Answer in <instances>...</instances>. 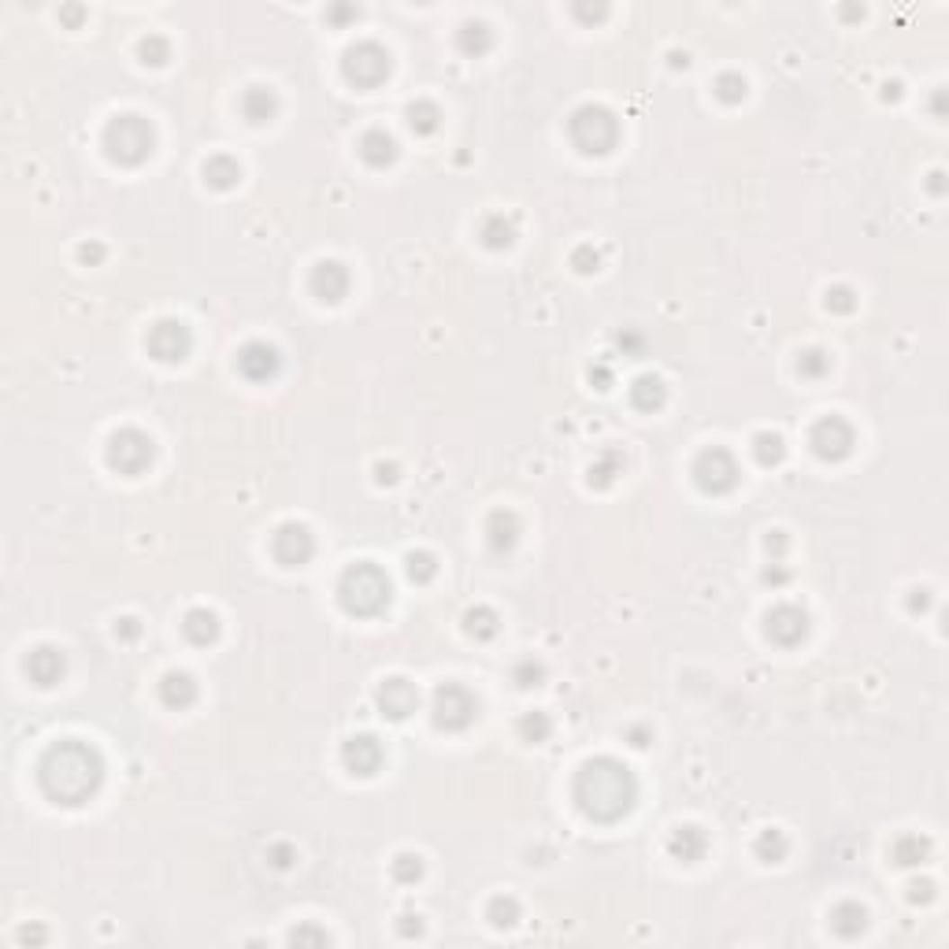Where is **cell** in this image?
<instances>
[{"instance_id": "cell-17", "label": "cell", "mask_w": 949, "mask_h": 949, "mask_svg": "<svg viewBox=\"0 0 949 949\" xmlns=\"http://www.w3.org/2000/svg\"><path fill=\"white\" fill-rule=\"evenodd\" d=\"M342 760H345V768L353 775L367 779V775H375L382 768V746H379V739H372V734H356V739L345 742Z\"/></svg>"}, {"instance_id": "cell-7", "label": "cell", "mask_w": 949, "mask_h": 949, "mask_svg": "<svg viewBox=\"0 0 949 949\" xmlns=\"http://www.w3.org/2000/svg\"><path fill=\"white\" fill-rule=\"evenodd\" d=\"M108 464L119 471V475H141L148 464H152V438L145 431H115L108 438Z\"/></svg>"}, {"instance_id": "cell-1", "label": "cell", "mask_w": 949, "mask_h": 949, "mask_svg": "<svg viewBox=\"0 0 949 949\" xmlns=\"http://www.w3.org/2000/svg\"><path fill=\"white\" fill-rule=\"evenodd\" d=\"M38 783L41 793L56 805H82L89 801L104 783V760L94 746L64 739L45 749L41 764H38Z\"/></svg>"}, {"instance_id": "cell-20", "label": "cell", "mask_w": 949, "mask_h": 949, "mask_svg": "<svg viewBox=\"0 0 949 949\" xmlns=\"http://www.w3.org/2000/svg\"><path fill=\"white\" fill-rule=\"evenodd\" d=\"M868 927V909L856 905V901H838L831 909V931L838 938H861Z\"/></svg>"}, {"instance_id": "cell-33", "label": "cell", "mask_w": 949, "mask_h": 949, "mask_svg": "<svg viewBox=\"0 0 949 949\" xmlns=\"http://www.w3.org/2000/svg\"><path fill=\"white\" fill-rule=\"evenodd\" d=\"M753 849H757V856H760L764 864H779L783 856L790 853V842H786V835H783V831H775V828H772V831H764V835L757 838V846H753Z\"/></svg>"}, {"instance_id": "cell-52", "label": "cell", "mask_w": 949, "mask_h": 949, "mask_svg": "<svg viewBox=\"0 0 949 949\" xmlns=\"http://www.w3.org/2000/svg\"><path fill=\"white\" fill-rule=\"evenodd\" d=\"M401 935L412 938V935H423V924H419V916H405V924H401Z\"/></svg>"}, {"instance_id": "cell-16", "label": "cell", "mask_w": 949, "mask_h": 949, "mask_svg": "<svg viewBox=\"0 0 949 949\" xmlns=\"http://www.w3.org/2000/svg\"><path fill=\"white\" fill-rule=\"evenodd\" d=\"M349 271L338 264V260H319L316 267H312V279H309V286H312V293L323 300V304H338L345 293H349Z\"/></svg>"}, {"instance_id": "cell-32", "label": "cell", "mask_w": 949, "mask_h": 949, "mask_svg": "<svg viewBox=\"0 0 949 949\" xmlns=\"http://www.w3.org/2000/svg\"><path fill=\"white\" fill-rule=\"evenodd\" d=\"M464 627H468V634L479 638V641L494 638V634H497V612H494V608H486V604H479V608H471L468 616H464Z\"/></svg>"}, {"instance_id": "cell-44", "label": "cell", "mask_w": 949, "mask_h": 949, "mask_svg": "<svg viewBox=\"0 0 949 949\" xmlns=\"http://www.w3.org/2000/svg\"><path fill=\"white\" fill-rule=\"evenodd\" d=\"M828 309L831 312H853L856 309V297H853V290L849 286H835V290H828Z\"/></svg>"}, {"instance_id": "cell-8", "label": "cell", "mask_w": 949, "mask_h": 949, "mask_svg": "<svg viewBox=\"0 0 949 949\" xmlns=\"http://www.w3.org/2000/svg\"><path fill=\"white\" fill-rule=\"evenodd\" d=\"M431 712H434V723L442 730H464V727H471L479 705H475V697H471L468 686H461V683H442L434 690Z\"/></svg>"}, {"instance_id": "cell-22", "label": "cell", "mask_w": 949, "mask_h": 949, "mask_svg": "<svg viewBox=\"0 0 949 949\" xmlns=\"http://www.w3.org/2000/svg\"><path fill=\"white\" fill-rule=\"evenodd\" d=\"M160 701L167 709H190L197 701V683L186 676V671H171V676H164V683H160Z\"/></svg>"}, {"instance_id": "cell-14", "label": "cell", "mask_w": 949, "mask_h": 949, "mask_svg": "<svg viewBox=\"0 0 949 949\" xmlns=\"http://www.w3.org/2000/svg\"><path fill=\"white\" fill-rule=\"evenodd\" d=\"M375 705L382 709V716L389 720H405L419 709V690L408 683V679H386L379 690H375Z\"/></svg>"}, {"instance_id": "cell-21", "label": "cell", "mask_w": 949, "mask_h": 949, "mask_svg": "<svg viewBox=\"0 0 949 949\" xmlns=\"http://www.w3.org/2000/svg\"><path fill=\"white\" fill-rule=\"evenodd\" d=\"M182 634H186L193 646H211L219 638V616L208 608H190L186 620H182Z\"/></svg>"}, {"instance_id": "cell-43", "label": "cell", "mask_w": 949, "mask_h": 949, "mask_svg": "<svg viewBox=\"0 0 949 949\" xmlns=\"http://www.w3.org/2000/svg\"><path fill=\"white\" fill-rule=\"evenodd\" d=\"M290 942L293 945H330V935L323 927H316V924H304V927H297L290 935Z\"/></svg>"}, {"instance_id": "cell-54", "label": "cell", "mask_w": 949, "mask_h": 949, "mask_svg": "<svg viewBox=\"0 0 949 949\" xmlns=\"http://www.w3.org/2000/svg\"><path fill=\"white\" fill-rule=\"evenodd\" d=\"M19 942H45V931H41V927H34V931L22 927V931H19Z\"/></svg>"}, {"instance_id": "cell-4", "label": "cell", "mask_w": 949, "mask_h": 949, "mask_svg": "<svg viewBox=\"0 0 949 949\" xmlns=\"http://www.w3.org/2000/svg\"><path fill=\"white\" fill-rule=\"evenodd\" d=\"M157 148V134L141 115H115L104 127V152L119 167H138L152 157Z\"/></svg>"}, {"instance_id": "cell-27", "label": "cell", "mask_w": 949, "mask_h": 949, "mask_svg": "<svg viewBox=\"0 0 949 949\" xmlns=\"http://www.w3.org/2000/svg\"><path fill=\"white\" fill-rule=\"evenodd\" d=\"M274 112H279V101H274L271 89H264V85L245 89V97H241V115L249 119V122H267Z\"/></svg>"}, {"instance_id": "cell-57", "label": "cell", "mask_w": 949, "mask_h": 949, "mask_svg": "<svg viewBox=\"0 0 949 949\" xmlns=\"http://www.w3.org/2000/svg\"><path fill=\"white\" fill-rule=\"evenodd\" d=\"M590 379H597V382H601L597 389H608V379H612V375H608V367H597V372H590Z\"/></svg>"}, {"instance_id": "cell-12", "label": "cell", "mask_w": 949, "mask_h": 949, "mask_svg": "<svg viewBox=\"0 0 949 949\" xmlns=\"http://www.w3.org/2000/svg\"><path fill=\"white\" fill-rule=\"evenodd\" d=\"M271 553L282 568H300L309 564L316 553V538L304 524H282L271 538Z\"/></svg>"}, {"instance_id": "cell-3", "label": "cell", "mask_w": 949, "mask_h": 949, "mask_svg": "<svg viewBox=\"0 0 949 949\" xmlns=\"http://www.w3.org/2000/svg\"><path fill=\"white\" fill-rule=\"evenodd\" d=\"M338 601L349 616H379V612L389 604V578L379 564H353L342 583H338Z\"/></svg>"}, {"instance_id": "cell-51", "label": "cell", "mask_w": 949, "mask_h": 949, "mask_svg": "<svg viewBox=\"0 0 949 949\" xmlns=\"http://www.w3.org/2000/svg\"><path fill=\"white\" fill-rule=\"evenodd\" d=\"M927 604H931V594L927 590H912V597H909V608L912 612H924Z\"/></svg>"}, {"instance_id": "cell-29", "label": "cell", "mask_w": 949, "mask_h": 949, "mask_svg": "<svg viewBox=\"0 0 949 949\" xmlns=\"http://www.w3.org/2000/svg\"><path fill=\"white\" fill-rule=\"evenodd\" d=\"M204 182L211 190H234L237 182H241V167H237V160H230V157H211L208 164H204Z\"/></svg>"}, {"instance_id": "cell-26", "label": "cell", "mask_w": 949, "mask_h": 949, "mask_svg": "<svg viewBox=\"0 0 949 949\" xmlns=\"http://www.w3.org/2000/svg\"><path fill=\"white\" fill-rule=\"evenodd\" d=\"M891 856H894L898 868H916V864H924L927 856H931V842L924 835H901L891 846Z\"/></svg>"}, {"instance_id": "cell-53", "label": "cell", "mask_w": 949, "mask_h": 949, "mask_svg": "<svg viewBox=\"0 0 949 949\" xmlns=\"http://www.w3.org/2000/svg\"><path fill=\"white\" fill-rule=\"evenodd\" d=\"M620 345L631 353H641V334H620Z\"/></svg>"}, {"instance_id": "cell-9", "label": "cell", "mask_w": 949, "mask_h": 949, "mask_svg": "<svg viewBox=\"0 0 949 949\" xmlns=\"http://www.w3.org/2000/svg\"><path fill=\"white\" fill-rule=\"evenodd\" d=\"M145 349H148L152 360H160V363H182L190 356V349H193V334H190L186 323H178V319H160L157 327L148 330Z\"/></svg>"}, {"instance_id": "cell-40", "label": "cell", "mask_w": 949, "mask_h": 949, "mask_svg": "<svg viewBox=\"0 0 949 949\" xmlns=\"http://www.w3.org/2000/svg\"><path fill=\"white\" fill-rule=\"evenodd\" d=\"M716 97L723 104H739L746 97V78L742 75H720L716 78Z\"/></svg>"}, {"instance_id": "cell-34", "label": "cell", "mask_w": 949, "mask_h": 949, "mask_svg": "<svg viewBox=\"0 0 949 949\" xmlns=\"http://www.w3.org/2000/svg\"><path fill=\"white\" fill-rule=\"evenodd\" d=\"M486 916H489V924H494L497 931H505V927H515V920H519V901H515L512 894H501V898H494V901H489Z\"/></svg>"}, {"instance_id": "cell-2", "label": "cell", "mask_w": 949, "mask_h": 949, "mask_svg": "<svg viewBox=\"0 0 949 949\" xmlns=\"http://www.w3.org/2000/svg\"><path fill=\"white\" fill-rule=\"evenodd\" d=\"M638 801V783L616 757H594L575 775V805L594 823H616Z\"/></svg>"}, {"instance_id": "cell-38", "label": "cell", "mask_w": 949, "mask_h": 949, "mask_svg": "<svg viewBox=\"0 0 949 949\" xmlns=\"http://www.w3.org/2000/svg\"><path fill=\"white\" fill-rule=\"evenodd\" d=\"M393 879L397 882H419L423 879V856H416V853H401L393 861Z\"/></svg>"}, {"instance_id": "cell-10", "label": "cell", "mask_w": 949, "mask_h": 949, "mask_svg": "<svg viewBox=\"0 0 949 949\" xmlns=\"http://www.w3.org/2000/svg\"><path fill=\"white\" fill-rule=\"evenodd\" d=\"M389 75V52L375 41H363L345 52V78L360 89H372Z\"/></svg>"}, {"instance_id": "cell-56", "label": "cell", "mask_w": 949, "mask_h": 949, "mask_svg": "<svg viewBox=\"0 0 949 949\" xmlns=\"http://www.w3.org/2000/svg\"><path fill=\"white\" fill-rule=\"evenodd\" d=\"M631 739H634L631 746H638V749H641V746H649V734L641 730V727H634V730H631Z\"/></svg>"}, {"instance_id": "cell-23", "label": "cell", "mask_w": 949, "mask_h": 949, "mask_svg": "<svg viewBox=\"0 0 949 949\" xmlns=\"http://www.w3.org/2000/svg\"><path fill=\"white\" fill-rule=\"evenodd\" d=\"M360 157H363V164H372V167H386V164L397 160V141L386 130H367L360 138Z\"/></svg>"}, {"instance_id": "cell-31", "label": "cell", "mask_w": 949, "mask_h": 949, "mask_svg": "<svg viewBox=\"0 0 949 949\" xmlns=\"http://www.w3.org/2000/svg\"><path fill=\"white\" fill-rule=\"evenodd\" d=\"M616 475H623V456L616 452V449H604L597 461L590 464V486H612L616 482Z\"/></svg>"}, {"instance_id": "cell-13", "label": "cell", "mask_w": 949, "mask_h": 949, "mask_svg": "<svg viewBox=\"0 0 949 949\" xmlns=\"http://www.w3.org/2000/svg\"><path fill=\"white\" fill-rule=\"evenodd\" d=\"M764 634H768L775 646H798V641H805L809 634V616L798 608V604H775L768 616H764Z\"/></svg>"}, {"instance_id": "cell-15", "label": "cell", "mask_w": 949, "mask_h": 949, "mask_svg": "<svg viewBox=\"0 0 949 949\" xmlns=\"http://www.w3.org/2000/svg\"><path fill=\"white\" fill-rule=\"evenodd\" d=\"M237 372L249 379V382H267L274 379V372H279V349L267 345V342H249V345H241L237 353Z\"/></svg>"}, {"instance_id": "cell-24", "label": "cell", "mask_w": 949, "mask_h": 949, "mask_svg": "<svg viewBox=\"0 0 949 949\" xmlns=\"http://www.w3.org/2000/svg\"><path fill=\"white\" fill-rule=\"evenodd\" d=\"M664 401H667V386L657 375H641L631 386V405L638 412H657V408H664Z\"/></svg>"}, {"instance_id": "cell-58", "label": "cell", "mask_w": 949, "mask_h": 949, "mask_svg": "<svg viewBox=\"0 0 949 949\" xmlns=\"http://www.w3.org/2000/svg\"><path fill=\"white\" fill-rule=\"evenodd\" d=\"M931 190H935V193H942V171H935V175H931Z\"/></svg>"}, {"instance_id": "cell-50", "label": "cell", "mask_w": 949, "mask_h": 949, "mask_svg": "<svg viewBox=\"0 0 949 949\" xmlns=\"http://www.w3.org/2000/svg\"><path fill=\"white\" fill-rule=\"evenodd\" d=\"M115 634H119V638H127V641H134V638L141 634V627H138V620H119Z\"/></svg>"}, {"instance_id": "cell-39", "label": "cell", "mask_w": 949, "mask_h": 949, "mask_svg": "<svg viewBox=\"0 0 949 949\" xmlns=\"http://www.w3.org/2000/svg\"><path fill=\"white\" fill-rule=\"evenodd\" d=\"M438 575V560L431 553H408V578L412 583H431Z\"/></svg>"}, {"instance_id": "cell-6", "label": "cell", "mask_w": 949, "mask_h": 949, "mask_svg": "<svg viewBox=\"0 0 949 949\" xmlns=\"http://www.w3.org/2000/svg\"><path fill=\"white\" fill-rule=\"evenodd\" d=\"M739 479H742V471H739V461H734V456L727 452V449H720V445H712V449H705L694 461V482L705 489V494H712V497H720V494H730L734 486H739Z\"/></svg>"}, {"instance_id": "cell-28", "label": "cell", "mask_w": 949, "mask_h": 949, "mask_svg": "<svg viewBox=\"0 0 949 949\" xmlns=\"http://www.w3.org/2000/svg\"><path fill=\"white\" fill-rule=\"evenodd\" d=\"M479 237H482L486 249H508V245L515 241V223L505 219L501 211H494V216H486V219H482Z\"/></svg>"}, {"instance_id": "cell-47", "label": "cell", "mask_w": 949, "mask_h": 949, "mask_svg": "<svg viewBox=\"0 0 949 949\" xmlns=\"http://www.w3.org/2000/svg\"><path fill=\"white\" fill-rule=\"evenodd\" d=\"M267 861H271L274 868H282V872H286V868H293V861H297V849L286 846V842H279V846H271V849H267Z\"/></svg>"}, {"instance_id": "cell-45", "label": "cell", "mask_w": 949, "mask_h": 949, "mask_svg": "<svg viewBox=\"0 0 949 949\" xmlns=\"http://www.w3.org/2000/svg\"><path fill=\"white\" fill-rule=\"evenodd\" d=\"M597 264H601V256H597L594 245H578V249L571 253V267H575V271H583V274L597 271Z\"/></svg>"}, {"instance_id": "cell-30", "label": "cell", "mask_w": 949, "mask_h": 949, "mask_svg": "<svg viewBox=\"0 0 949 949\" xmlns=\"http://www.w3.org/2000/svg\"><path fill=\"white\" fill-rule=\"evenodd\" d=\"M753 456H757V464H764V468L783 464V456H786V442H783V434H775V431H760V434L753 438Z\"/></svg>"}, {"instance_id": "cell-5", "label": "cell", "mask_w": 949, "mask_h": 949, "mask_svg": "<svg viewBox=\"0 0 949 949\" xmlns=\"http://www.w3.org/2000/svg\"><path fill=\"white\" fill-rule=\"evenodd\" d=\"M568 134H571V145L578 152H586V157H604V152H612L620 141V122L601 104H583L571 115Z\"/></svg>"}, {"instance_id": "cell-55", "label": "cell", "mask_w": 949, "mask_h": 949, "mask_svg": "<svg viewBox=\"0 0 949 949\" xmlns=\"http://www.w3.org/2000/svg\"><path fill=\"white\" fill-rule=\"evenodd\" d=\"M379 482H397V468L393 464H379Z\"/></svg>"}, {"instance_id": "cell-35", "label": "cell", "mask_w": 949, "mask_h": 949, "mask_svg": "<svg viewBox=\"0 0 949 949\" xmlns=\"http://www.w3.org/2000/svg\"><path fill=\"white\" fill-rule=\"evenodd\" d=\"M549 734H553V720H549L545 712H527L524 720H519V739L531 742V746H542Z\"/></svg>"}, {"instance_id": "cell-18", "label": "cell", "mask_w": 949, "mask_h": 949, "mask_svg": "<svg viewBox=\"0 0 949 949\" xmlns=\"http://www.w3.org/2000/svg\"><path fill=\"white\" fill-rule=\"evenodd\" d=\"M64 671H67V660H64V653H59L56 646H38L34 653L26 657V676L34 679L38 686H56L59 679H64Z\"/></svg>"}, {"instance_id": "cell-46", "label": "cell", "mask_w": 949, "mask_h": 949, "mask_svg": "<svg viewBox=\"0 0 949 949\" xmlns=\"http://www.w3.org/2000/svg\"><path fill=\"white\" fill-rule=\"evenodd\" d=\"M542 676H545V667H542V664H534V660H524V664H515V683L524 686V690L538 686V683H542Z\"/></svg>"}, {"instance_id": "cell-36", "label": "cell", "mask_w": 949, "mask_h": 949, "mask_svg": "<svg viewBox=\"0 0 949 949\" xmlns=\"http://www.w3.org/2000/svg\"><path fill=\"white\" fill-rule=\"evenodd\" d=\"M438 119H442V112H438L431 101H416V104L408 108V127H412L416 134H434V130H438Z\"/></svg>"}, {"instance_id": "cell-42", "label": "cell", "mask_w": 949, "mask_h": 949, "mask_svg": "<svg viewBox=\"0 0 949 949\" xmlns=\"http://www.w3.org/2000/svg\"><path fill=\"white\" fill-rule=\"evenodd\" d=\"M167 41L164 38H145L141 41V59L145 64H152V67H160V64H167Z\"/></svg>"}, {"instance_id": "cell-48", "label": "cell", "mask_w": 949, "mask_h": 949, "mask_svg": "<svg viewBox=\"0 0 949 949\" xmlns=\"http://www.w3.org/2000/svg\"><path fill=\"white\" fill-rule=\"evenodd\" d=\"M931 898H935V882H927V879L909 882V901H912V905H927Z\"/></svg>"}, {"instance_id": "cell-11", "label": "cell", "mask_w": 949, "mask_h": 949, "mask_svg": "<svg viewBox=\"0 0 949 949\" xmlns=\"http://www.w3.org/2000/svg\"><path fill=\"white\" fill-rule=\"evenodd\" d=\"M853 426L842 419V416H823L816 426H812V434H809V445L812 452L819 456V461H846V456L853 452Z\"/></svg>"}, {"instance_id": "cell-19", "label": "cell", "mask_w": 949, "mask_h": 949, "mask_svg": "<svg viewBox=\"0 0 949 949\" xmlns=\"http://www.w3.org/2000/svg\"><path fill=\"white\" fill-rule=\"evenodd\" d=\"M705 849H709V835L701 828H679V831H671V838H667V853L676 856V861H683V864L701 861Z\"/></svg>"}, {"instance_id": "cell-25", "label": "cell", "mask_w": 949, "mask_h": 949, "mask_svg": "<svg viewBox=\"0 0 949 949\" xmlns=\"http://www.w3.org/2000/svg\"><path fill=\"white\" fill-rule=\"evenodd\" d=\"M515 538H519V519H515V512H494L489 515V549H494V553H508V549L515 545Z\"/></svg>"}, {"instance_id": "cell-49", "label": "cell", "mask_w": 949, "mask_h": 949, "mask_svg": "<svg viewBox=\"0 0 949 949\" xmlns=\"http://www.w3.org/2000/svg\"><path fill=\"white\" fill-rule=\"evenodd\" d=\"M101 256H104V249H101L97 241H94V245H82V249H78V260H82V264H97Z\"/></svg>"}, {"instance_id": "cell-41", "label": "cell", "mask_w": 949, "mask_h": 949, "mask_svg": "<svg viewBox=\"0 0 949 949\" xmlns=\"http://www.w3.org/2000/svg\"><path fill=\"white\" fill-rule=\"evenodd\" d=\"M828 367H831V356H823L819 349H809V353H801V360H798V372H801L805 379L828 375Z\"/></svg>"}, {"instance_id": "cell-37", "label": "cell", "mask_w": 949, "mask_h": 949, "mask_svg": "<svg viewBox=\"0 0 949 949\" xmlns=\"http://www.w3.org/2000/svg\"><path fill=\"white\" fill-rule=\"evenodd\" d=\"M489 41H494V38H489V30H486L482 22H468V26L461 30V49H464L468 56H482V52L489 49Z\"/></svg>"}]
</instances>
